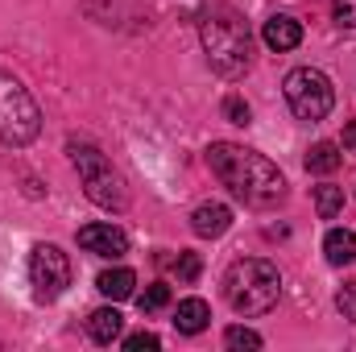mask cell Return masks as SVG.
<instances>
[{
  "label": "cell",
  "mask_w": 356,
  "mask_h": 352,
  "mask_svg": "<svg viewBox=\"0 0 356 352\" xmlns=\"http://www.w3.org/2000/svg\"><path fill=\"white\" fill-rule=\"evenodd\" d=\"M211 323V307L203 303V298H182L175 311V328L182 336H199L203 328Z\"/></svg>",
  "instance_id": "cell-12"
},
{
  "label": "cell",
  "mask_w": 356,
  "mask_h": 352,
  "mask_svg": "<svg viewBox=\"0 0 356 352\" xmlns=\"http://www.w3.org/2000/svg\"><path fill=\"white\" fill-rule=\"evenodd\" d=\"M199 33H203L207 63L224 79H241L249 71V63H253V33H249V21L236 8H211L203 17Z\"/></svg>",
  "instance_id": "cell-2"
},
{
  "label": "cell",
  "mask_w": 356,
  "mask_h": 352,
  "mask_svg": "<svg viewBox=\"0 0 356 352\" xmlns=\"http://www.w3.org/2000/svg\"><path fill=\"white\" fill-rule=\"evenodd\" d=\"M29 282H33V294L42 303H54L67 286H71V262L58 245H33L29 253Z\"/></svg>",
  "instance_id": "cell-7"
},
{
  "label": "cell",
  "mask_w": 356,
  "mask_h": 352,
  "mask_svg": "<svg viewBox=\"0 0 356 352\" xmlns=\"http://www.w3.org/2000/svg\"><path fill=\"white\" fill-rule=\"evenodd\" d=\"M137 303H141V311H162V307L170 303V286H166V282H154Z\"/></svg>",
  "instance_id": "cell-17"
},
{
  "label": "cell",
  "mask_w": 356,
  "mask_h": 352,
  "mask_svg": "<svg viewBox=\"0 0 356 352\" xmlns=\"http://www.w3.org/2000/svg\"><path fill=\"white\" fill-rule=\"evenodd\" d=\"M42 129V112L33 95L21 88L13 75L0 71V141L4 145H29Z\"/></svg>",
  "instance_id": "cell-5"
},
{
  "label": "cell",
  "mask_w": 356,
  "mask_h": 352,
  "mask_svg": "<svg viewBox=\"0 0 356 352\" xmlns=\"http://www.w3.org/2000/svg\"><path fill=\"white\" fill-rule=\"evenodd\" d=\"M261 42H266L269 50H294L298 42H302V25L294 21V17H286V13H277V17H269L266 25H261Z\"/></svg>",
  "instance_id": "cell-10"
},
{
  "label": "cell",
  "mask_w": 356,
  "mask_h": 352,
  "mask_svg": "<svg viewBox=\"0 0 356 352\" xmlns=\"http://www.w3.org/2000/svg\"><path fill=\"white\" fill-rule=\"evenodd\" d=\"M286 104H290V112L298 116V120H323L327 112H332V104H336V91H332V79L323 75V71H315V67H298V71H290L286 75Z\"/></svg>",
  "instance_id": "cell-6"
},
{
  "label": "cell",
  "mask_w": 356,
  "mask_h": 352,
  "mask_svg": "<svg viewBox=\"0 0 356 352\" xmlns=\"http://www.w3.org/2000/svg\"><path fill=\"white\" fill-rule=\"evenodd\" d=\"M79 245L88 253H95V257H112V262L129 253V237L116 224H88V228H79Z\"/></svg>",
  "instance_id": "cell-8"
},
{
  "label": "cell",
  "mask_w": 356,
  "mask_h": 352,
  "mask_svg": "<svg viewBox=\"0 0 356 352\" xmlns=\"http://www.w3.org/2000/svg\"><path fill=\"white\" fill-rule=\"evenodd\" d=\"M336 307H340V315H344V319H353V323H356V282L340 286V294H336Z\"/></svg>",
  "instance_id": "cell-21"
},
{
  "label": "cell",
  "mask_w": 356,
  "mask_h": 352,
  "mask_svg": "<svg viewBox=\"0 0 356 352\" xmlns=\"http://www.w3.org/2000/svg\"><path fill=\"white\" fill-rule=\"evenodd\" d=\"M340 162H344V154H340L336 141H315V145L307 150V170H311V175H336Z\"/></svg>",
  "instance_id": "cell-15"
},
{
  "label": "cell",
  "mask_w": 356,
  "mask_h": 352,
  "mask_svg": "<svg viewBox=\"0 0 356 352\" xmlns=\"http://www.w3.org/2000/svg\"><path fill=\"white\" fill-rule=\"evenodd\" d=\"M224 116H228L232 125H249V116H253V112H249V104H245V99L228 95V99H224Z\"/></svg>",
  "instance_id": "cell-22"
},
{
  "label": "cell",
  "mask_w": 356,
  "mask_h": 352,
  "mask_svg": "<svg viewBox=\"0 0 356 352\" xmlns=\"http://www.w3.org/2000/svg\"><path fill=\"white\" fill-rule=\"evenodd\" d=\"M340 207H344V191L340 186H332V182L315 186V211H319V220H336Z\"/></svg>",
  "instance_id": "cell-16"
},
{
  "label": "cell",
  "mask_w": 356,
  "mask_h": 352,
  "mask_svg": "<svg viewBox=\"0 0 356 352\" xmlns=\"http://www.w3.org/2000/svg\"><path fill=\"white\" fill-rule=\"evenodd\" d=\"M133 286H137V273H133V269H104V273L95 278V290H99L104 298H112V303L129 298Z\"/></svg>",
  "instance_id": "cell-14"
},
{
  "label": "cell",
  "mask_w": 356,
  "mask_h": 352,
  "mask_svg": "<svg viewBox=\"0 0 356 352\" xmlns=\"http://www.w3.org/2000/svg\"><path fill=\"white\" fill-rule=\"evenodd\" d=\"M224 294L236 315H266L282 298V273L266 257H241L224 273Z\"/></svg>",
  "instance_id": "cell-3"
},
{
  "label": "cell",
  "mask_w": 356,
  "mask_h": 352,
  "mask_svg": "<svg viewBox=\"0 0 356 352\" xmlns=\"http://www.w3.org/2000/svg\"><path fill=\"white\" fill-rule=\"evenodd\" d=\"M71 162L75 170L83 175V191L95 207L104 211H120L129 203V191H124V178L112 170V162L91 145V141H71Z\"/></svg>",
  "instance_id": "cell-4"
},
{
  "label": "cell",
  "mask_w": 356,
  "mask_h": 352,
  "mask_svg": "<svg viewBox=\"0 0 356 352\" xmlns=\"http://www.w3.org/2000/svg\"><path fill=\"white\" fill-rule=\"evenodd\" d=\"M207 166L249 207H273V203L286 199L282 170L269 162L266 154H257V150H245V145H232V141H216L207 150Z\"/></svg>",
  "instance_id": "cell-1"
},
{
  "label": "cell",
  "mask_w": 356,
  "mask_h": 352,
  "mask_svg": "<svg viewBox=\"0 0 356 352\" xmlns=\"http://www.w3.org/2000/svg\"><path fill=\"white\" fill-rule=\"evenodd\" d=\"M224 344L228 349H261V336L253 328H228L224 332Z\"/></svg>",
  "instance_id": "cell-18"
},
{
  "label": "cell",
  "mask_w": 356,
  "mask_h": 352,
  "mask_svg": "<svg viewBox=\"0 0 356 352\" xmlns=\"http://www.w3.org/2000/svg\"><path fill=\"white\" fill-rule=\"evenodd\" d=\"M332 17H336V25L356 29V0H332Z\"/></svg>",
  "instance_id": "cell-20"
},
{
  "label": "cell",
  "mask_w": 356,
  "mask_h": 352,
  "mask_svg": "<svg viewBox=\"0 0 356 352\" xmlns=\"http://www.w3.org/2000/svg\"><path fill=\"white\" fill-rule=\"evenodd\" d=\"M199 269H203V262H199V253H178V262H175L178 282H195V278H199Z\"/></svg>",
  "instance_id": "cell-19"
},
{
  "label": "cell",
  "mask_w": 356,
  "mask_h": 352,
  "mask_svg": "<svg viewBox=\"0 0 356 352\" xmlns=\"http://www.w3.org/2000/svg\"><path fill=\"white\" fill-rule=\"evenodd\" d=\"M344 154H356V120L344 125Z\"/></svg>",
  "instance_id": "cell-24"
},
{
  "label": "cell",
  "mask_w": 356,
  "mask_h": 352,
  "mask_svg": "<svg viewBox=\"0 0 356 352\" xmlns=\"http://www.w3.org/2000/svg\"><path fill=\"white\" fill-rule=\"evenodd\" d=\"M124 349L129 352H149V349H158V336H154V332H137V336L124 340Z\"/></svg>",
  "instance_id": "cell-23"
},
{
  "label": "cell",
  "mask_w": 356,
  "mask_h": 352,
  "mask_svg": "<svg viewBox=\"0 0 356 352\" xmlns=\"http://www.w3.org/2000/svg\"><path fill=\"white\" fill-rule=\"evenodd\" d=\"M191 228H195V237H224L228 228H232V207H224V203H199L195 207V216H191Z\"/></svg>",
  "instance_id": "cell-9"
},
{
  "label": "cell",
  "mask_w": 356,
  "mask_h": 352,
  "mask_svg": "<svg viewBox=\"0 0 356 352\" xmlns=\"http://www.w3.org/2000/svg\"><path fill=\"white\" fill-rule=\"evenodd\" d=\"M323 257H327V265H353L356 262V232L332 228L323 237Z\"/></svg>",
  "instance_id": "cell-13"
},
{
  "label": "cell",
  "mask_w": 356,
  "mask_h": 352,
  "mask_svg": "<svg viewBox=\"0 0 356 352\" xmlns=\"http://www.w3.org/2000/svg\"><path fill=\"white\" fill-rule=\"evenodd\" d=\"M120 332H124V315L116 307H99L88 315V336L95 344H112V340H120Z\"/></svg>",
  "instance_id": "cell-11"
}]
</instances>
